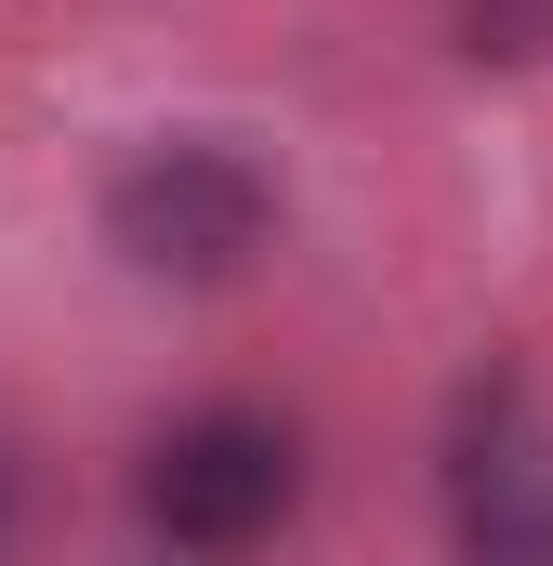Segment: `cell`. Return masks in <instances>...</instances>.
I'll return each mask as SVG.
<instances>
[{"label": "cell", "instance_id": "cell-4", "mask_svg": "<svg viewBox=\"0 0 553 566\" xmlns=\"http://www.w3.org/2000/svg\"><path fill=\"white\" fill-rule=\"evenodd\" d=\"M448 27H461L474 66H528V53H553V0H461Z\"/></svg>", "mask_w": 553, "mask_h": 566}, {"label": "cell", "instance_id": "cell-1", "mask_svg": "<svg viewBox=\"0 0 553 566\" xmlns=\"http://www.w3.org/2000/svg\"><path fill=\"white\" fill-rule=\"evenodd\" d=\"M276 224H290V198H276V171L238 133H145L106 171V251L133 277H171V290L251 277L276 251Z\"/></svg>", "mask_w": 553, "mask_h": 566}, {"label": "cell", "instance_id": "cell-5", "mask_svg": "<svg viewBox=\"0 0 553 566\" xmlns=\"http://www.w3.org/2000/svg\"><path fill=\"white\" fill-rule=\"evenodd\" d=\"M13 541H27V461L0 448V566H13Z\"/></svg>", "mask_w": 553, "mask_h": 566}, {"label": "cell", "instance_id": "cell-2", "mask_svg": "<svg viewBox=\"0 0 553 566\" xmlns=\"http://www.w3.org/2000/svg\"><path fill=\"white\" fill-rule=\"evenodd\" d=\"M133 501H145V527H158L171 566H238L303 514V434L276 409H251V396H211V409L145 434Z\"/></svg>", "mask_w": 553, "mask_h": 566}, {"label": "cell", "instance_id": "cell-3", "mask_svg": "<svg viewBox=\"0 0 553 566\" xmlns=\"http://www.w3.org/2000/svg\"><path fill=\"white\" fill-rule=\"evenodd\" d=\"M448 554L553 566V422L528 396V369H474L448 409Z\"/></svg>", "mask_w": 553, "mask_h": 566}]
</instances>
